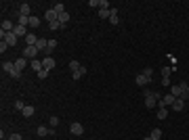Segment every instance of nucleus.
I'll list each match as a JSON object with an SVG mask.
<instances>
[{
    "label": "nucleus",
    "mask_w": 189,
    "mask_h": 140,
    "mask_svg": "<svg viewBox=\"0 0 189 140\" xmlns=\"http://www.w3.org/2000/svg\"><path fill=\"white\" fill-rule=\"evenodd\" d=\"M11 78H15V80H19V78H21V71H17V69H15V71L11 73Z\"/></svg>",
    "instance_id": "obj_38"
},
{
    "label": "nucleus",
    "mask_w": 189,
    "mask_h": 140,
    "mask_svg": "<svg viewBox=\"0 0 189 140\" xmlns=\"http://www.w3.org/2000/svg\"><path fill=\"white\" fill-rule=\"evenodd\" d=\"M19 15H21V17H32V15H30V4H21V6H19Z\"/></svg>",
    "instance_id": "obj_14"
},
{
    "label": "nucleus",
    "mask_w": 189,
    "mask_h": 140,
    "mask_svg": "<svg viewBox=\"0 0 189 140\" xmlns=\"http://www.w3.org/2000/svg\"><path fill=\"white\" fill-rule=\"evenodd\" d=\"M183 109H185V100L177 98V100L172 103V111H183Z\"/></svg>",
    "instance_id": "obj_15"
},
{
    "label": "nucleus",
    "mask_w": 189,
    "mask_h": 140,
    "mask_svg": "<svg viewBox=\"0 0 189 140\" xmlns=\"http://www.w3.org/2000/svg\"><path fill=\"white\" fill-rule=\"evenodd\" d=\"M50 134V130L46 126H38V136H48Z\"/></svg>",
    "instance_id": "obj_18"
},
{
    "label": "nucleus",
    "mask_w": 189,
    "mask_h": 140,
    "mask_svg": "<svg viewBox=\"0 0 189 140\" xmlns=\"http://www.w3.org/2000/svg\"><path fill=\"white\" fill-rule=\"evenodd\" d=\"M99 17L101 19H109V9H99Z\"/></svg>",
    "instance_id": "obj_28"
},
{
    "label": "nucleus",
    "mask_w": 189,
    "mask_h": 140,
    "mask_svg": "<svg viewBox=\"0 0 189 140\" xmlns=\"http://www.w3.org/2000/svg\"><path fill=\"white\" fill-rule=\"evenodd\" d=\"M183 92H185V90H181V86H170V94H172V96H175V98H181V96H183Z\"/></svg>",
    "instance_id": "obj_10"
},
{
    "label": "nucleus",
    "mask_w": 189,
    "mask_h": 140,
    "mask_svg": "<svg viewBox=\"0 0 189 140\" xmlns=\"http://www.w3.org/2000/svg\"><path fill=\"white\" fill-rule=\"evenodd\" d=\"M70 132L74 134V136H82V134H84V126H82V123H78V121H74V123L70 126Z\"/></svg>",
    "instance_id": "obj_3"
},
{
    "label": "nucleus",
    "mask_w": 189,
    "mask_h": 140,
    "mask_svg": "<svg viewBox=\"0 0 189 140\" xmlns=\"http://www.w3.org/2000/svg\"><path fill=\"white\" fill-rule=\"evenodd\" d=\"M42 67H44L46 71L55 69V59H53V57H44V59H42Z\"/></svg>",
    "instance_id": "obj_7"
},
{
    "label": "nucleus",
    "mask_w": 189,
    "mask_h": 140,
    "mask_svg": "<svg viewBox=\"0 0 189 140\" xmlns=\"http://www.w3.org/2000/svg\"><path fill=\"white\" fill-rule=\"evenodd\" d=\"M53 9L61 15V13H65V4H63V2H57V4H53Z\"/></svg>",
    "instance_id": "obj_24"
},
{
    "label": "nucleus",
    "mask_w": 189,
    "mask_h": 140,
    "mask_svg": "<svg viewBox=\"0 0 189 140\" xmlns=\"http://www.w3.org/2000/svg\"><path fill=\"white\" fill-rule=\"evenodd\" d=\"M179 86H181V90H189V84L187 82H181Z\"/></svg>",
    "instance_id": "obj_39"
},
{
    "label": "nucleus",
    "mask_w": 189,
    "mask_h": 140,
    "mask_svg": "<svg viewBox=\"0 0 189 140\" xmlns=\"http://www.w3.org/2000/svg\"><path fill=\"white\" fill-rule=\"evenodd\" d=\"M0 38H2V40L9 44V46H15V44H17V40H19V38L13 34V32H0Z\"/></svg>",
    "instance_id": "obj_2"
},
{
    "label": "nucleus",
    "mask_w": 189,
    "mask_h": 140,
    "mask_svg": "<svg viewBox=\"0 0 189 140\" xmlns=\"http://www.w3.org/2000/svg\"><path fill=\"white\" fill-rule=\"evenodd\" d=\"M109 23L111 25H118L120 19H118V9H109Z\"/></svg>",
    "instance_id": "obj_8"
},
{
    "label": "nucleus",
    "mask_w": 189,
    "mask_h": 140,
    "mask_svg": "<svg viewBox=\"0 0 189 140\" xmlns=\"http://www.w3.org/2000/svg\"><path fill=\"white\" fill-rule=\"evenodd\" d=\"M21 113H23V115H25V117H32V115H34V107H30V105H25V109H23V111H21Z\"/></svg>",
    "instance_id": "obj_23"
},
{
    "label": "nucleus",
    "mask_w": 189,
    "mask_h": 140,
    "mask_svg": "<svg viewBox=\"0 0 189 140\" xmlns=\"http://www.w3.org/2000/svg\"><path fill=\"white\" fill-rule=\"evenodd\" d=\"M99 6H101V9H109V2H107V0H99Z\"/></svg>",
    "instance_id": "obj_34"
},
{
    "label": "nucleus",
    "mask_w": 189,
    "mask_h": 140,
    "mask_svg": "<svg viewBox=\"0 0 189 140\" xmlns=\"http://www.w3.org/2000/svg\"><path fill=\"white\" fill-rule=\"evenodd\" d=\"M160 100V94L158 92H151V90H145V107L147 109H154Z\"/></svg>",
    "instance_id": "obj_1"
},
{
    "label": "nucleus",
    "mask_w": 189,
    "mask_h": 140,
    "mask_svg": "<svg viewBox=\"0 0 189 140\" xmlns=\"http://www.w3.org/2000/svg\"><path fill=\"white\" fill-rule=\"evenodd\" d=\"M162 86H166V88H170V78H162Z\"/></svg>",
    "instance_id": "obj_37"
},
{
    "label": "nucleus",
    "mask_w": 189,
    "mask_h": 140,
    "mask_svg": "<svg viewBox=\"0 0 189 140\" xmlns=\"http://www.w3.org/2000/svg\"><path fill=\"white\" fill-rule=\"evenodd\" d=\"M38 52H40V50H38L36 46H25V50H23V57H30L32 61H34V59L38 57Z\"/></svg>",
    "instance_id": "obj_5"
},
{
    "label": "nucleus",
    "mask_w": 189,
    "mask_h": 140,
    "mask_svg": "<svg viewBox=\"0 0 189 140\" xmlns=\"http://www.w3.org/2000/svg\"><path fill=\"white\" fill-rule=\"evenodd\" d=\"M6 48H9V44H6V42H4V40H2V42H0V52H2V55H4V50H6Z\"/></svg>",
    "instance_id": "obj_35"
},
{
    "label": "nucleus",
    "mask_w": 189,
    "mask_h": 140,
    "mask_svg": "<svg viewBox=\"0 0 189 140\" xmlns=\"http://www.w3.org/2000/svg\"><path fill=\"white\" fill-rule=\"evenodd\" d=\"M36 42H38V38H36L34 34H27V36H25V44H27V46H36Z\"/></svg>",
    "instance_id": "obj_16"
},
{
    "label": "nucleus",
    "mask_w": 189,
    "mask_h": 140,
    "mask_svg": "<svg viewBox=\"0 0 189 140\" xmlns=\"http://www.w3.org/2000/svg\"><path fill=\"white\" fill-rule=\"evenodd\" d=\"M162 100H164V105H172V103H175L177 98H175L172 94H166V96H164V98H162Z\"/></svg>",
    "instance_id": "obj_25"
},
{
    "label": "nucleus",
    "mask_w": 189,
    "mask_h": 140,
    "mask_svg": "<svg viewBox=\"0 0 189 140\" xmlns=\"http://www.w3.org/2000/svg\"><path fill=\"white\" fill-rule=\"evenodd\" d=\"M48 27H50V29H53V32H55V29H61V27H63V25H61L59 21H53V23H48Z\"/></svg>",
    "instance_id": "obj_31"
},
{
    "label": "nucleus",
    "mask_w": 189,
    "mask_h": 140,
    "mask_svg": "<svg viewBox=\"0 0 189 140\" xmlns=\"http://www.w3.org/2000/svg\"><path fill=\"white\" fill-rule=\"evenodd\" d=\"M141 73H143V75H145V78H149V80L154 78V69H151V67H145V69H143Z\"/></svg>",
    "instance_id": "obj_26"
},
{
    "label": "nucleus",
    "mask_w": 189,
    "mask_h": 140,
    "mask_svg": "<svg viewBox=\"0 0 189 140\" xmlns=\"http://www.w3.org/2000/svg\"><path fill=\"white\" fill-rule=\"evenodd\" d=\"M80 67H82V65H80L78 61H70V69H71V73H74V71H78Z\"/></svg>",
    "instance_id": "obj_27"
},
{
    "label": "nucleus",
    "mask_w": 189,
    "mask_h": 140,
    "mask_svg": "<svg viewBox=\"0 0 189 140\" xmlns=\"http://www.w3.org/2000/svg\"><path fill=\"white\" fill-rule=\"evenodd\" d=\"M170 73H172L170 67H162V78H170Z\"/></svg>",
    "instance_id": "obj_32"
},
{
    "label": "nucleus",
    "mask_w": 189,
    "mask_h": 140,
    "mask_svg": "<svg viewBox=\"0 0 189 140\" xmlns=\"http://www.w3.org/2000/svg\"><path fill=\"white\" fill-rule=\"evenodd\" d=\"M9 140H21V136H19V134H11V136H9Z\"/></svg>",
    "instance_id": "obj_40"
},
{
    "label": "nucleus",
    "mask_w": 189,
    "mask_h": 140,
    "mask_svg": "<svg viewBox=\"0 0 189 140\" xmlns=\"http://www.w3.org/2000/svg\"><path fill=\"white\" fill-rule=\"evenodd\" d=\"M135 82H137V86H147V84L151 82V80H149V78H145L143 73H139V75L135 78Z\"/></svg>",
    "instance_id": "obj_9"
},
{
    "label": "nucleus",
    "mask_w": 189,
    "mask_h": 140,
    "mask_svg": "<svg viewBox=\"0 0 189 140\" xmlns=\"http://www.w3.org/2000/svg\"><path fill=\"white\" fill-rule=\"evenodd\" d=\"M30 65H32V69H34L36 73L44 69V67H42V61H40V59H34V61H30Z\"/></svg>",
    "instance_id": "obj_11"
},
{
    "label": "nucleus",
    "mask_w": 189,
    "mask_h": 140,
    "mask_svg": "<svg viewBox=\"0 0 189 140\" xmlns=\"http://www.w3.org/2000/svg\"><path fill=\"white\" fill-rule=\"evenodd\" d=\"M48 123H50V126H53V128H57V126H59V117H50V119H48Z\"/></svg>",
    "instance_id": "obj_30"
},
{
    "label": "nucleus",
    "mask_w": 189,
    "mask_h": 140,
    "mask_svg": "<svg viewBox=\"0 0 189 140\" xmlns=\"http://www.w3.org/2000/svg\"><path fill=\"white\" fill-rule=\"evenodd\" d=\"M44 17H46L48 23H53V21H59V13L55 11V9H48V11L44 13Z\"/></svg>",
    "instance_id": "obj_6"
},
{
    "label": "nucleus",
    "mask_w": 189,
    "mask_h": 140,
    "mask_svg": "<svg viewBox=\"0 0 189 140\" xmlns=\"http://www.w3.org/2000/svg\"><path fill=\"white\" fill-rule=\"evenodd\" d=\"M143 140H151V136H147V138H143Z\"/></svg>",
    "instance_id": "obj_41"
},
{
    "label": "nucleus",
    "mask_w": 189,
    "mask_h": 140,
    "mask_svg": "<svg viewBox=\"0 0 189 140\" xmlns=\"http://www.w3.org/2000/svg\"><path fill=\"white\" fill-rule=\"evenodd\" d=\"M166 115H168V109H166V107H158V117H160V119H166Z\"/></svg>",
    "instance_id": "obj_20"
},
{
    "label": "nucleus",
    "mask_w": 189,
    "mask_h": 140,
    "mask_svg": "<svg viewBox=\"0 0 189 140\" xmlns=\"http://www.w3.org/2000/svg\"><path fill=\"white\" fill-rule=\"evenodd\" d=\"M30 27H38V25H40V19H38V17H30Z\"/></svg>",
    "instance_id": "obj_29"
},
{
    "label": "nucleus",
    "mask_w": 189,
    "mask_h": 140,
    "mask_svg": "<svg viewBox=\"0 0 189 140\" xmlns=\"http://www.w3.org/2000/svg\"><path fill=\"white\" fill-rule=\"evenodd\" d=\"M13 27H15V23H11V21H2V32H13Z\"/></svg>",
    "instance_id": "obj_19"
},
{
    "label": "nucleus",
    "mask_w": 189,
    "mask_h": 140,
    "mask_svg": "<svg viewBox=\"0 0 189 140\" xmlns=\"http://www.w3.org/2000/svg\"><path fill=\"white\" fill-rule=\"evenodd\" d=\"M15 109H17V111H23V109H25V105L21 103V100H17V103H15Z\"/></svg>",
    "instance_id": "obj_33"
},
{
    "label": "nucleus",
    "mask_w": 189,
    "mask_h": 140,
    "mask_svg": "<svg viewBox=\"0 0 189 140\" xmlns=\"http://www.w3.org/2000/svg\"><path fill=\"white\" fill-rule=\"evenodd\" d=\"M25 65H27V61H25L23 57H19L17 61H15V69H17V71H23V69H25Z\"/></svg>",
    "instance_id": "obj_12"
},
{
    "label": "nucleus",
    "mask_w": 189,
    "mask_h": 140,
    "mask_svg": "<svg viewBox=\"0 0 189 140\" xmlns=\"http://www.w3.org/2000/svg\"><path fill=\"white\" fill-rule=\"evenodd\" d=\"M67 21H70V15H67V11L61 13V15H59V23H61V25H65Z\"/></svg>",
    "instance_id": "obj_22"
},
{
    "label": "nucleus",
    "mask_w": 189,
    "mask_h": 140,
    "mask_svg": "<svg viewBox=\"0 0 189 140\" xmlns=\"http://www.w3.org/2000/svg\"><path fill=\"white\" fill-rule=\"evenodd\" d=\"M2 69H4L9 75H11L13 71H15V63H11V61H4V63H2Z\"/></svg>",
    "instance_id": "obj_13"
},
{
    "label": "nucleus",
    "mask_w": 189,
    "mask_h": 140,
    "mask_svg": "<svg viewBox=\"0 0 189 140\" xmlns=\"http://www.w3.org/2000/svg\"><path fill=\"white\" fill-rule=\"evenodd\" d=\"M84 73H86V67L82 65V67H80L78 71H74V73H71V80H80V78H82Z\"/></svg>",
    "instance_id": "obj_17"
},
{
    "label": "nucleus",
    "mask_w": 189,
    "mask_h": 140,
    "mask_svg": "<svg viewBox=\"0 0 189 140\" xmlns=\"http://www.w3.org/2000/svg\"><path fill=\"white\" fill-rule=\"evenodd\" d=\"M13 34L17 36V38H25V36H27V29H25V25L15 23V27H13Z\"/></svg>",
    "instance_id": "obj_4"
},
{
    "label": "nucleus",
    "mask_w": 189,
    "mask_h": 140,
    "mask_svg": "<svg viewBox=\"0 0 189 140\" xmlns=\"http://www.w3.org/2000/svg\"><path fill=\"white\" fill-rule=\"evenodd\" d=\"M149 136H151V140H160V138H162V132H160L158 128H154V130H151V134H149Z\"/></svg>",
    "instance_id": "obj_21"
},
{
    "label": "nucleus",
    "mask_w": 189,
    "mask_h": 140,
    "mask_svg": "<svg viewBox=\"0 0 189 140\" xmlns=\"http://www.w3.org/2000/svg\"><path fill=\"white\" fill-rule=\"evenodd\" d=\"M46 75H48V71H46V69L38 71V78H40V80H44V78H46Z\"/></svg>",
    "instance_id": "obj_36"
}]
</instances>
